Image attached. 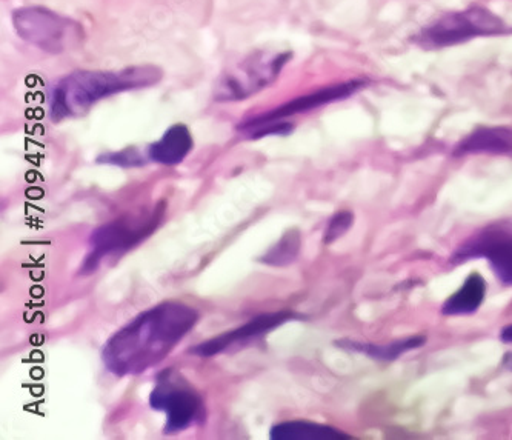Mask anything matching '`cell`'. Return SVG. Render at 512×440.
<instances>
[{"label": "cell", "instance_id": "1", "mask_svg": "<svg viewBox=\"0 0 512 440\" xmlns=\"http://www.w3.org/2000/svg\"><path fill=\"white\" fill-rule=\"evenodd\" d=\"M200 314L182 302L148 308L113 334L102 348V360L116 376H136L160 364L187 336Z\"/></svg>", "mask_w": 512, "mask_h": 440}, {"label": "cell", "instance_id": "2", "mask_svg": "<svg viewBox=\"0 0 512 440\" xmlns=\"http://www.w3.org/2000/svg\"><path fill=\"white\" fill-rule=\"evenodd\" d=\"M156 65H134L120 70H79L57 80L50 91V116L54 122L87 113L99 100L125 91L153 87L162 80Z\"/></svg>", "mask_w": 512, "mask_h": 440}, {"label": "cell", "instance_id": "3", "mask_svg": "<svg viewBox=\"0 0 512 440\" xmlns=\"http://www.w3.org/2000/svg\"><path fill=\"white\" fill-rule=\"evenodd\" d=\"M165 210V202H159L153 207L124 214L113 222L97 228L91 234L90 251L80 268V274L94 273L102 264V260L120 256L142 244L143 240L160 227Z\"/></svg>", "mask_w": 512, "mask_h": 440}, {"label": "cell", "instance_id": "4", "mask_svg": "<svg viewBox=\"0 0 512 440\" xmlns=\"http://www.w3.org/2000/svg\"><path fill=\"white\" fill-rule=\"evenodd\" d=\"M20 39L50 54L74 50L84 40V28L76 20L45 7H22L11 16Z\"/></svg>", "mask_w": 512, "mask_h": 440}, {"label": "cell", "instance_id": "5", "mask_svg": "<svg viewBox=\"0 0 512 440\" xmlns=\"http://www.w3.org/2000/svg\"><path fill=\"white\" fill-rule=\"evenodd\" d=\"M290 51H256L220 74L214 85V100L217 102H239L276 82L283 68L290 62Z\"/></svg>", "mask_w": 512, "mask_h": 440}, {"label": "cell", "instance_id": "6", "mask_svg": "<svg viewBox=\"0 0 512 440\" xmlns=\"http://www.w3.org/2000/svg\"><path fill=\"white\" fill-rule=\"evenodd\" d=\"M153 410L167 414L165 433H182L202 422L205 407L199 391L182 374L165 370L157 376L156 387L151 391Z\"/></svg>", "mask_w": 512, "mask_h": 440}, {"label": "cell", "instance_id": "7", "mask_svg": "<svg viewBox=\"0 0 512 440\" xmlns=\"http://www.w3.org/2000/svg\"><path fill=\"white\" fill-rule=\"evenodd\" d=\"M505 31V22L483 7L448 13L433 25L423 28L416 36V44L426 50L453 47L480 36H494Z\"/></svg>", "mask_w": 512, "mask_h": 440}, {"label": "cell", "instance_id": "8", "mask_svg": "<svg viewBox=\"0 0 512 440\" xmlns=\"http://www.w3.org/2000/svg\"><path fill=\"white\" fill-rule=\"evenodd\" d=\"M471 259H488L494 274L505 285H512V220L485 228L457 248L451 257L453 264Z\"/></svg>", "mask_w": 512, "mask_h": 440}, {"label": "cell", "instance_id": "9", "mask_svg": "<svg viewBox=\"0 0 512 440\" xmlns=\"http://www.w3.org/2000/svg\"><path fill=\"white\" fill-rule=\"evenodd\" d=\"M302 317L300 314L288 310L262 314V316L254 317L250 322L236 328V330L227 331V333L220 334V336L213 337V339L197 345L190 353H193L194 356L208 359V357L225 353V351L231 350L233 347H243V345L250 344V342H254V340L260 339V337L276 330L280 325L291 322V320L302 319Z\"/></svg>", "mask_w": 512, "mask_h": 440}, {"label": "cell", "instance_id": "10", "mask_svg": "<svg viewBox=\"0 0 512 440\" xmlns=\"http://www.w3.org/2000/svg\"><path fill=\"white\" fill-rule=\"evenodd\" d=\"M363 87H365L363 80H350V82H343V84L331 85V87L322 88V90L314 91V93L296 97L291 102H286V104L280 105V107L274 108V110H270L268 113L243 120L242 124L250 125L270 122V120H283L286 117L316 110V108L323 107V105H330L333 102H337V100L353 96Z\"/></svg>", "mask_w": 512, "mask_h": 440}, {"label": "cell", "instance_id": "11", "mask_svg": "<svg viewBox=\"0 0 512 440\" xmlns=\"http://www.w3.org/2000/svg\"><path fill=\"white\" fill-rule=\"evenodd\" d=\"M193 147L194 140L190 128L187 125L176 124L148 147L147 157L156 164L174 167L187 159Z\"/></svg>", "mask_w": 512, "mask_h": 440}, {"label": "cell", "instance_id": "12", "mask_svg": "<svg viewBox=\"0 0 512 440\" xmlns=\"http://www.w3.org/2000/svg\"><path fill=\"white\" fill-rule=\"evenodd\" d=\"M466 154H512V128H477L454 148V156Z\"/></svg>", "mask_w": 512, "mask_h": 440}, {"label": "cell", "instance_id": "13", "mask_svg": "<svg viewBox=\"0 0 512 440\" xmlns=\"http://www.w3.org/2000/svg\"><path fill=\"white\" fill-rule=\"evenodd\" d=\"M486 296V282L479 273L469 274L465 284L446 299L442 307L445 316L476 313Z\"/></svg>", "mask_w": 512, "mask_h": 440}, {"label": "cell", "instance_id": "14", "mask_svg": "<svg viewBox=\"0 0 512 440\" xmlns=\"http://www.w3.org/2000/svg\"><path fill=\"white\" fill-rule=\"evenodd\" d=\"M270 437L273 440H348L351 436L328 427V425L313 424L306 420H291L271 428Z\"/></svg>", "mask_w": 512, "mask_h": 440}, {"label": "cell", "instance_id": "15", "mask_svg": "<svg viewBox=\"0 0 512 440\" xmlns=\"http://www.w3.org/2000/svg\"><path fill=\"white\" fill-rule=\"evenodd\" d=\"M426 339L422 336L408 337V339L396 340L391 344L374 345L360 344L356 340H337L336 345L343 350L356 351V353L368 354L373 359L394 360L408 351L416 350V348L425 345Z\"/></svg>", "mask_w": 512, "mask_h": 440}, {"label": "cell", "instance_id": "16", "mask_svg": "<svg viewBox=\"0 0 512 440\" xmlns=\"http://www.w3.org/2000/svg\"><path fill=\"white\" fill-rule=\"evenodd\" d=\"M300 247H302L300 231L297 228H291L283 233V236L277 240V244L259 257V262L270 267H288L299 257Z\"/></svg>", "mask_w": 512, "mask_h": 440}, {"label": "cell", "instance_id": "17", "mask_svg": "<svg viewBox=\"0 0 512 440\" xmlns=\"http://www.w3.org/2000/svg\"><path fill=\"white\" fill-rule=\"evenodd\" d=\"M148 157L143 156L137 148H125L97 157V164L114 165V167L134 168L147 164Z\"/></svg>", "mask_w": 512, "mask_h": 440}, {"label": "cell", "instance_id": "18", "mask_svg": "<svg viewBox=\"0 0 512 440\" xmlns=\"http://www.w3.org/2000/svg\"><path fill=\"white\" fill-rule=\"evenodd\" d=\"M354 224V214L351 211H340L331 217L330 224L326 227L325 234H323V244L331 245L337 239L346 234Z\"/></svg>", "mask_w": 512, "mask_h": 440}, {"label": "cell", "instance_id": "19", "mask_svg": "<svg viewBox=\"0 0 512 440\" xmlns=\"http://www.w3.org/2000/svg\"><path fill=\"white\" fill-rule=\"evenodd\" d=\"M500 337H502L503 342H509V344H512V325H508V327L503 328Z\"/></svg>", "mask_w": 512, "mask_h": 440}]
</instances>
